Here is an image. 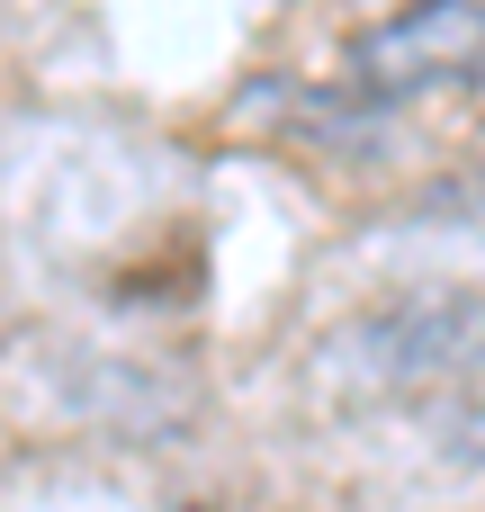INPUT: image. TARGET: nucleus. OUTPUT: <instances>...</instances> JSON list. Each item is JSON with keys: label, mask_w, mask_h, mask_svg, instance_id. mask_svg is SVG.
Masks as SVG:
<instances>
[{"label": "nucleus", "mask_w": 485, "mask_h": 512, "mask_svg": "<svg viewBox=\"0 0 485 512\" xmlns=\"http://www.w3.org/2000/svg\"><path fill=\"white\" fill-rule=\"evenodd\" d=\"M468 81H485V0H405L351 36L333 99L342 108H405V99L468 90Z\"/></svg>", "instance_id": "f257e3e1"}]
</instances>
